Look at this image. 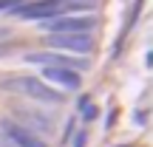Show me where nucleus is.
Masks as SVG:
<instances>
[{
	"instance_id": "6e6552de",
	"label": "nucleus",
	"mask_w": 153,
	"mask_h": 147,
	"mask_svg": "<svg viewBox=\"0 0 153 147\" xmlns=\"http://www.w3.org/2000/svg\"><path fill=\"white\" fill-rule=\"evenodd\" d=\"M79 113L85 116L88 122H91V119H97V108H94V105L88 102V99H82V102H79Z\"/></svg>"
},
{
	"instance_id": "1a4fd4ad",
	"label": "nucleus",
	"mask_w": 153,
	"mask_h": 147,
	"mask_svg": "<svg viewBox=\"0 0 153 147\" xmlns=\"http://www.w3.org/2000/svg\"><path fill=\"white\" fill-rule=\"evenodd\" d=\"M3 9H17V0H0V11Z\"/></svg>"
},
{
	"instance_id": "f03ea898",
	"label": "nucleus",
	"mask_w": 153,
	"mask_h": 147,
	"mask_svg": "<svg viewBox=\"0 0 153 147\" xmlns=\"http://www.w3.org/2000/svg\"><path fill=\"white\" fill-rule=\"evenodd\" d=\"M45 31L51 34H91L97 28V17L91 14H60V17H51V20L43 23Z\"/></svg>"
},
{
	"instance_id": "423d86ee",
	"label": "nucleus",
	"mask_w": 153,
	"mask_h": 147,
	"mask_svg": "<svg viewBox=\"0 0 153 147\" xmlns=\"http://www.w3.org/2000/svg\"><path fill=\"white\" fill-rule=\"evenodd\" d=\"M26 62H34V65H45V68H82L85 62L74 60V57H62V54H26Z\"/></svg>"
},
{
	"instance_id": "f257e3e1",
	"label": "nucleus",
	"mask_w": 153,
	"mask_h": 147,
	"mask_svg": "<svg viewBox=\"0 0 153 147\" xmlns=\"http://www.w3.org/2000/svg\"><path fill=\"white\" fill-rule=\"evenodd\" d=\"M3 88L11 91V93H23V96H28V99L45 102V105L62 102V91H54L48 82L37 79V76H9V79H3Z\"/></svg>"
},
{
	"instance_id": "39448f33",
	"label": "nucleus",
	"mask_w": 153,
	"mask_h": 147,
	"mask_svg": "<svg viewBox=\"0 0 153 147\" xmlns=\"http://www.w3.org/2000/svg\"><path fill=\"white\" fill-rule=\"evenodd\" d=\"M48 45L51 48H60V51H91V37L88 34H48Z\"/></svg>"
},
{
	"instance_id": "9d476101",
	"label": "nucleus",
	"mask_w": 153,
	"mask_h": 147,
	"mask_svg": "<svg viewBox=\"0 0 153 147\" xmlns=\"http://www.w3.org/2000/svg\"><path fill=\"white\" fill-rule=\"evenodd\" d=\"M74 147H85V133H79V136H76V142H74Z\"/></svg>"
},
{
	"instance_id": "f8f14e48",
	"label": "nucleus",
	"mask_w": 153,
	"mask_h": 147,
	"mask_svg": "<svg viewBox=\"0 0 153 147\" xmlns=\"http://www.w3.org/2000/svg\"><path fill=\"white\" fill-rule=\"evenodd\" d=\"M0 147H3V136H0Z\"/></svg>"
},
{
	"instance_id": "20e7f679",
	"label": "nucleus",
	"mask_w": 153,
	"mask_h": 147,
	"mask_svg": "<svg viewBox=\"0 0 153 147\" xmlns=\"http://www.w3.org/2000/svg\"><path fill=\"white\" fill-rule=\"evenodd\" d=\"M0 136H3L9 144H14V147H45L43 139L34 136V133H28L26 127H20L14 119H6L3 122V133H0Z\"/></svg>"
},
{
	"instance_id": "0eeeda50",
	"label": "nucleus",
	"mask_w": 153,
	"mask_h": 147,
	"mask_svg": "<svg viewBox=\"0 0 153 147\" xmlns=\"http://www.w3.org/2000/svg\"><path fill=\"white\" fill-rule=\"evenodd\" d=\"M43 76H45V79H51L54 85H60L62 91H76V88L82 85L79 74L71 71V68H45Z\"/></svg>"
},
{
	"instance_id": "7ed1b4c3",
	"label": "nucleus",
	"mask_w": 153,
	"mask_h": 147,
	"mask_svg": "<svg viewBox=\"0 0 153 147\" xmlns=\"http://www.w3.org/2000/svg\"><path fill=\"white\" fill-rule=\"evenodd\" d=\"M11 113L17 116V125L26 127L28 133H43V136H48V133H54V122H51V116L40 113V108H26V105H14L11 108Z\"/></svg>"
},
{
	"instance_id": "9b49d317",
	"label": "nucleus",
	"mask_w": 153,
	"mask_h": 147,
	"mask_svg": "<svg viewBox=\"0 0 153 147\" xmlns=\"http://www.w3.org/2000/svg\"><path fill=\"white\" fill-rule=\"evenodd\" d=\"M6 37H9V31H6V28H0V43H6Z\"/></svg>"
}]
</instances>
